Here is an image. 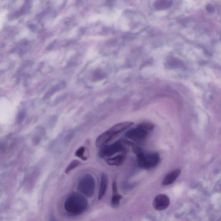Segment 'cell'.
Listing matches in <instances>:
<instances>
[{"mask_svg":"<svg viewBox=\"0 0 221 221\" xmlns=\"http://www.w3.org/2000/svg\"><path fill=\"white\" fill-rule=\"evenodd\" d=\"M138 165L144 169H150L158 165L160 160V155L157 152L145 154L144 152L136 156Z\"/></svg>","mask_w":221,"mask_h":221,"instance_id":"obj_1","label":"cell"},{"mask_svg":"<svg viewBox=\"0 0 221 221\" xmlns=\"http://www.w3.org/2000/svg\"><path fill=\"white\" fill-rule=\"evenodd\" d=\"M125 151V148L121 141H118L109 146L103 147L100 150L99 155L102 158L110 157L118 152H124Z\"/></svg>","mask_w":221,"mask_h":221,"instance_id":"obj_2","label":"cell"},{"mask_svg":"<svg viewBox=\"0 0 221 221\" xmlns=\"http://www.w3.org/2000/svg\"><path fill=\"white\" fill-rule=\"evenodd\" d=\"M148 132V131L138 125L136 128L128 131L125 134V136L127 138L134 140L135 142L140 143L146 139Z\"/></svg>","mask_w":221,"mask_h":221,"instance_id":"obj_3","label":"cell"},{"mask_svg":"<svg viewBox=\"0 0 221 221\" xmlns=\"http://www.w3.org/2000/svg\"><path fill=\"white\" fill-rule=\"evenodd\" d=\"M169 197L163 194L158 195L153 200V207L157 210L165 209L170 204Z\"/></svg>","mask_w":221,"mask_h":221,"instance_id":"obj_4","label":"cell"},{"mask_svg":"<svg viewBox=\"0 0 221 221\" xmlns=\"http://www.w3.org/2000/svg\"><path fill=\"white\" fill-rule=\"evenodd\" d=\"M134 124L132 122H124L117 124L108 130L113 137L119 133L126 130Z\"/></svg>","mask_w":221,"mask_h":221,"instance_id":"obj_5","label":"cell"},{"mask_svg":"<svg viewBox=\"0 0 221 221\" xmlns=\"http://www.w3.org/2000/svg\"><path fill=\"white\" fill-rule=\"evenodd\" d=\"M180 169H176L168 173L162 181V184L164 186L170 185L175 182L181 174Z\"/></svg>","mask_w":221,"mask_h":221,"instance_id":"obj_6","label":"cell"},{"mask_svg":"<svg viewBox=\"0 0 221 221\" xmlns=\"http://www.w3.org/2000/svg\"><path fill=\"white\" fill-rule=\"evenodd\" d=\"M113 138V136L108 131H106L100 135L96 139L95 142L96 146L97 147H103Z\"/></svg>","mask_w":221,"mask_h":221,"instance_id":"obj_7","label":"cell"},{"mask_svg":"<svg viewBox=\"0 0 221 221\" xmlns=\"http://www.w3.org/2000/svg\"><path fill=\"white\" fill-rule=\"evenodd\" d=\"M126 159V155L124 153H121L112 158H109L107 163L109 165L119 166L124 163Z\"/></svg>","mask_w":221,"mask_h":221,"instance_id":"obj_8","label":"cell"},{"mask_svg":"<svg viewBox=\"0 0 221 221\" xmlns=\"http://www.w3.org/2000/svg\"><path fill=\"white\" fill-rule=\"evenodd\" d=\"M108 183V178L105 174H103L101 177V185L99 192L98 199L100 200L104 196L107 188Z\"/></svg>","mask_w":221,"mask_h":221,"instance_id":"obj_9","label":"cell"},{"mask_svg":"<svg viewBox=\"0 0 221 221\" xmlns=\"http://www.w3.org/2000/svg\"><path fill=\"white\" fill-rule=\"evenodd\" d=\"M79 163H80V162H79V161L77 160H74L72 161L66 168V170H65V173L68 174L72 170L77 167L79 165Z\"/></svg>","mask_w":221,"mask_h":221,"instance_id":"obj_10","label":"cell"},{"mask_svg":"<svg viewBox=\"0 0 221 221\" xmlns=\"http://www.w3.org/2000/svg\"><path fill=\"white\" fill-rule=\"evenodd\" d=\"M121 196L117 194H114L111 199V204L114 207H116L119 204L120 201L121 199Z\"/></svg>","mask_w":221,"mask_h":221,"instance_id":"obj_11","label":"cell"},{"mask_svg":"<svg viewBox=\"0 0 221 221\" xmlns=\"http://www.w3.org/2000/svg\"><path fill=\"white\" fill-rule=\"evenodd\" d=\"M84 152H85V148H84V147H82L77 151L76 152V155L77 157L81 158L82 160H87V158L84 156Z\"/></svg>","mask_w":221,"mask_h":221,"instance_id":"obj_12","label":"cell"}]
</instances>
